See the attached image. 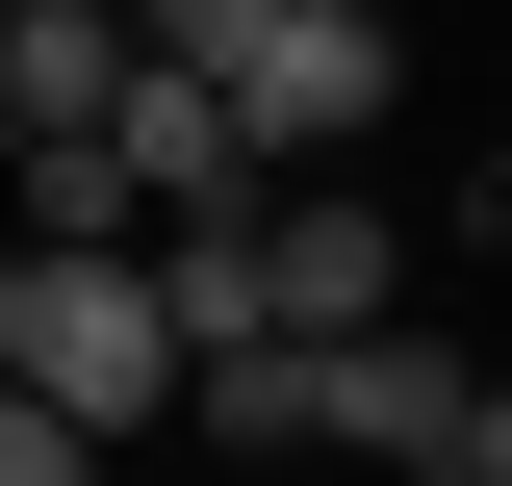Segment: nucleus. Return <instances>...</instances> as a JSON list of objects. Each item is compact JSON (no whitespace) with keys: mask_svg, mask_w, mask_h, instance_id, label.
<instances>
[{"mask_svg":"<svg viewBox=\"0 0 512 486\" xmlns=\"http://www.w3.org/2000/svg\"><path fill=\"white\" fill-rule=\"evenodd\" d=\"M0 384H52L77 435H180V282H154V231H26L0 256Z\"/></svg>","mask_w":512,"mask_h":486,"instance_id":"obj_1","label":"nucleus"},{"mask_svg":"<svg viewBox=\"0 0 512 486\" xmlns=\"http://www.w3.org/2000/svg\"><path fill=\"white\" fill-rule=\"evenodd\" d=\"M180 52L231 77V128H256V180H333V154H384V103H410V52H384L359 0H205Z\"/></svg>","mask_w":512,"mask_h":486,"instance_id":"obj_2","label":"nucleus"},{"mask_svg":"<svg viewBox=\"0 0 512 486\" xmlns=\"http://www.w3.org/2000/svg\"><path fill=\"white\" fill-rule=\"evenodd\" d=\"M231 282H256V333H359V307H410V205H384L359 154H333V180H256Z\"/></svg>","mask_w":512,"mask_h":486,"instance_id":"obj_3","label":"nucleus"},{"mask_svg":"<svg viewBox=\"0 0 512 486\" xmlns=\"http://www.w3.org/2000/svg\"><path fill=\"white\" fill-rule=\"evenodd\" d=\"M103 154H128V205H154V231H180V205H256V128H231V77H205L180 26L128 52V103H103Z\"/></svg>","mask_w":512,"mask_h":486,"instance_id":"obj_4","label":"nucleus"},{"mask_svg":"<svg viewBox=\"0 0 512 486\" xmlns=\"http://www.w3.org/2000/svg\"><path fill=\"white\" fill-rule=\"evenodd\" d=\"M461 384L487 359H461L436 307H359V333H333V461H461Z\"/></svg>","mask_w":512,"mask_h":486,"instance_id":"obj_5","label":"nucleus"},{"mask_svg":"<svg viewBox=\"0 0 512 486\" xmlns=\"http://www.w3.org/2000/svg\"><path fill=\"white\" fill-rule=\"evenodd\" d=\"M128 52H154L128 0H0V128H103V103H128Z\"/></svg>","mask_w":512,"mask_h":486,"instance_id":"obj_6","label":"nucleus"},{"mask_svg":"<svg viewBox=\"0 0 512 486\" xmlns=\"http://www.w3.org/2000/svg\"><path fill=\"white\" fill-rule=\"evenodd\" d=\"M0 154H26V231H154V205H128V154H103V128H0Z\"/></svg>","mask_w":512,"mask_h":486,"instance_id":"obj_7","label":"nucleus"},{"mask_svg":"<svg viewBox=\"0 0 512 486\" xmlns=\"http://www.w3.org/2000/svg\"><path fill=\"white\" fill-rule=\"evenodd\" d=\"M103 461H128V435H77L52 384H0V486H103Z\"/></svg>","mask_w":512,"mask_h":486,"instance_id":"obj_8","label":"nucleus"},{"mask_svg":"<svg viewBox=\"0 0 512 486\" xmlns=\"http://www.w3.org/2000/svg\"><path fill=\"white\" fill-rule=\"evenodd\" d=\"M461 486H512V359H487V384H461Z\"/></svg>","mask_w":512,"mask_h":486,"instance_id":"obj_9","label":"nucleus"},{"mask_svg":"<svg viewBox=\"0 0 512 486\" xmlns=\"http://www.w3.org/2000/svg\"><path fill=\"white\" fill-rule=\"evenodd\" d=\"M128 26H205V0H128Z\"/></svg>","mask_w":512,"mask_h":486,"instance_id":"obj_10","label":"nucleus"},{"mask_svg":"<svg viewBox=\"0 0 512 486\" xmlns=\"http://www.w3.org/2000/svg\"><path fill=\"white\" fill-rule=\"evenodd\" d=\"M359 26H384V0H359Z\"/></svg>","mask_w":512,"mask_h":486,"instance_id":"obj_11","label":"nucleus"}]
</instances>
